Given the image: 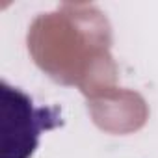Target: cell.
<instances>
[{
    "mask_svg": "<svg viewBox=\"0 0 158 158\" xmlns=\"http://www.w3.org/2000/svg\"><path fill=\"white\" fill-rule=\"evenodd\" d=\"M0 134L2 158H32L45 130L60 127L61 115L58 108L35 106L23 89L0 82Z\"/></svg>",
    "mask_w": 158,
    "mask_h": 158,
    "instance_id": "6da1fadb",
    "label": "cell"
}]
</instances>
